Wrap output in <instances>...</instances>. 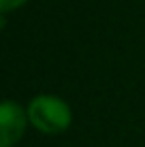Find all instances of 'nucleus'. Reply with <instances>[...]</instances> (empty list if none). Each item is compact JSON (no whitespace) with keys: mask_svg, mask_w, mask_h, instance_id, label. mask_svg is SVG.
I'll list each match as a JSON object with an SVG mask.
<instances>
[{"mask_svg":"<svg viewBox=\"0 0 145 147\" xmlns=\"http://www.w3.org/2000/svg\"><path fill=\"white\" fill-rule=\"evenodd\" d=\"M28 119L36 132L45 136H58L73 126V109L68 100L58 94H36L26 105Z\"/></svg>","mask_w":145,"mask_h":147,"instance_id":"obj_1","label":"nucleus"},{"mask_svg":"<svg viewBox=\"0 0 145 147\" xmlns=\"http://www.w3.org/2000/svg\"><path fill=\"white\" fill-rule=\"evenodd\" d=\"M30 0H0V11L2 15H9L11 11H17V9L26 7Z\"/></svg>","mask_w":145,"mask_h":147,"instance_id":"obj_3","label":"nucleus"},{"mask_svg":"<svg viewBox=\"0 0 145 147\" xmlns=\"http://www.w3.org/2000/svg\"><path fill=\"white\" fill-rule=\"evenodd\" d=\"M28 126L26 107L13 98H4L0 105V147H15L24 139Z\"/></svg>","mask_w":145,"mask_h":147,"instance_id":"obj_2","label":"nucleus"}]
</instances>
